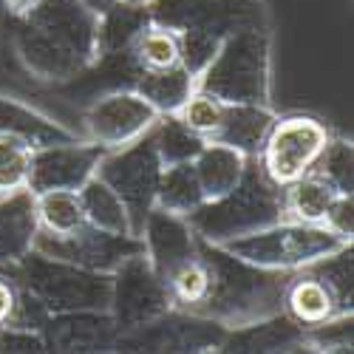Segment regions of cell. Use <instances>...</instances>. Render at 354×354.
Masks as SVG:
<instances>
[{
    "label": "cell",
    "instance_id": "cell-1",
    "mask_svg": "<svg viewBox=\"0 0 354 354\" xmlns=\"http://www.w3.org/2000/svg\"><path fill=\"white\" fill-rule=\"evenodd\" d=\"M100 17L80 0H40L15 15L12 46L28 74L46 82H68L100 60Z\"/></svg>",
    "mask_w": 354,
    "mask_h": 354
},
{
    "label": "cell",
    "instance_id": "cell-2",
    "mask_svg": "<svg viewBox=\"0 0 354 354\" xmlns=\"http://www.w3.org/2000/svg\"><path fill=\"white\" fill-rule=\"evenodd\" d=\"M198 255L210 270V292L204 304L193 312L207 317L224 329H239L247 323L281 315L283 301V272L261 270L230 255L218 244L198 239Z\"/></svg>",
    "mask_w": 354,
    "mask_h": 354
},
{
    "label": "cell",
    "instance_id": "cell-3",
    "mask_svg": "<svg viewBox=\"0 0 354 354\" xmlns=\"http://www.w3.org/2000/svg\"><path fill=\"white\" fill-rule=\"evenodd\" d=\"M281 218H283L281 187L263 176L258 156L250 159V167L239 187L216 201H204L193 216H187L193 232L201 241L210 244L241 239V235L278 224Z\"/></svg>",
    "mask_w": 354,
    "mask_h": 354
},
{
    "label": "cell",
    "instance_id": "cell-4",
    "mask_svg": "<svg viewBox=\"0 0 354 354\" xmlns=\"http://www.w3.org/2000/svg\"><path fill=\"white\" fill-rule=\"evenodd\" d=\"M196 88L227 105H270V35L261 26L227 35Z\"/></svg>",
    "mask_w": 354,
    "mask_h": 354
},
{
    "label": "cell",
    "instance_id": "cell-5",
    "mask_svg": "<svg viewBox=\"0 0 354 354\" xmlns=\"http://www.w3.org/2000/svg\"><path fill=\"white\" fill-rule=\"evenodd\" d=\"M218 247L235 258L252 263V267L272 270V272H295V270H306L312 263L329 258L351 244L340 241L323 224H298V221L281 218L272 227L224 241Z\"/></svg>",
    "mask_w": 354,
    "mask_h": 354
},
{
    "label": "cell",
    "instance_id": "cell-6",
    "mask_svg": "<svg viewBox=\"0 0 354 354\" xmlns=\"http://www.w3.org/2000/svg\"><path fill=\"white\" fill-rule=\"evenodd\" d=\"M15 267H17V281L26 289H32L51 315L80 312V309L111 312L113 278L108 272H94L57 258H46L37 250H32Z\"/></svg>",
    "mask_w": 354,
    "mask_h": 354
},
{
    "label": "cell",
    "instance_id": "cell-7",
    "mask_svg": "<svg viewBox=\"0 0 354 354\" xmlns=\"http://www.w3.org/2000/svg\"><path fill=\"white\" fill-rule=\"evenodd\" d=\"M332 133L315 116H275L258 151V165L272 185L286 187L315 167Z\"/></svg>",
    "mask_w": 354,
    "mask_h": 354
},
{
    "label": "cell",
    "instance_id": "cell-8",
    "mask_svg": "<svg viewBox=\"0 0 354 354\" xmlns=\"http://www.w3.org/2000/svg\"><path fill=\"white\" fill-rule=\"evenodd\" d=\"M162 170L165 167H162V159L156 153V145H153L151 133H145L142 139H136L125 147L108 151L97 167L100 179L125 201L136 235L142 232L147 213L153 210V198H156Z\"/></svg>",
    "mask_w": 354,
    "mask_h": 354
},
{
    "label": "cell",
    "instance_id": "cell-9",
    "mask_svg": "<svg viewBox=\"0 0 354 354\" xmlns=\"http://www.w3.org/2000/svg\"><path fill=\"white\" fill-rule=\"evenodd\" d=\"M113 292H111V315L116 320L120 335L133 332L145 323L162 317L173 309V298L167 283L153 272L145 252L125 258L111 272Z\"/></svg>",
    "mask_w": 354,
    "mask_h": 354
},
{
    "label": "cell",
    "instance_id": "cell-10",
    "mask_svg": "<svg viewBox=\"0 0 354 354\" xmlns=\"http://www.w3.org/2000/svg\"><path fill=\"white\" fill-rule=\"evenodd\" d=\"M159 116L162 113L133 88H113L88 105L82 113V128L88 142L102 145L105 151H116L151 133Z\"/></svg>",
    "mask_w": 354,
    "mask_h": 354
},
{
    "label": "cell",
    "instance_id": "cell-11",
    "mask_svg": "<svg viewBox=\"0 0 354 354\" xmlns=\"http://www.w3.org/2000/svg\"><path fill=\"white\" fill-rule=\"evenodd\" d=\"M35 250L46 258H57V261L74 263V267H82V270L111 275L125 258L145 252V244L136 235H108L85 224L80 232L66 235V239H57V235L37 230Z\"/></svg>",
    "mask_w": 354,
    "mask_h": 354
},
{
    "label": "cell",
    "instance_id": "cell-12",
    "mask_svg": "<svg viewBox=\"0 0 354 354\" xmlns=\"http://www.w3.org/2000/svg\"><path fill=\"white\" fill-rule=\"evenodd\" d=\"M108 151L97 142H54L32 151V173H28V190H80L97 173L102 156Z\"/></svg>",
    "mask_w": 354,
    "mask_h": 354
},
{
    "label": "cell",
    "instance_id": "cell-13",
    "mask_svg": "<svg viewBox=\"0 0 354 354\" xmlns=\"http://www.w3.org/2000/svg\"><path fill=\"white\" fill-rule=\"evenodd\" d=\"M139 239L145 244V255L151 261L153 272L167 283V278L198 255V235L190 221L182 216H170L165 210H151L142 224Z\"/></svg>",
    "mask_w": 354,
    "mask_h": 354
},
{
    "label": "cell",
    "instance_id": "cell-14",
    "mask_svg": "<svg viewBox=\"0 0 354 354\" xmlns=\"http://www.w3.org/2000/svg\"><path fill=\"white\" fill-rule=\"evenodd\" d=\"M40 335L46 340V348L57 351H108L116 346L120 329H116L111 312L80 309L48 315Z\"/></svg>",
    "mask_w": 354,
    "mask_h": 354
},
{
    "label": "cell",
    "instance_id": "cell-15",
    "mask_svg": "<svg viewBox=\"0 0 354 354\" xmlns=\"http://www.w3.org/2000/svg\"><path fill=\"white\" fill-rule=\"evenodd\" d=\"M281 309L286 312L289 320L298 323L301 329H315V326H320V323L343 315L332 289L323 283L312 270H301V275L286 281Z\"/></svg>",
    "mask_w": 354,
    "mask_h": 354
},
{
    "label": "cell",
    "instance_id": "cell-16",
    "mask_svg": "<svg viewBox=\"0 0 354 354\" xmlns=\"http://www.w3.org/2000/svg\"><path fill=\"white\" fill-rule=\"evenodd\" d=\"M250 159L252 156L235 151V147H230V145H221V142H213V139L204 142L198 156L193 159L196 179H198L204 201H216V198H221L230 190L239 187L247 167H250Z\"/></svg>",
    "mask_w": 354,
    "mask_h": 354
},
{
    "label": "cell",
    "instance_id": "cell-17",
    "mask_svg": "<svg viewBox=\"0 0 354 354\" xmlns=\"http://www.w3.org/2000/svg\"><path fill=\"white\" fill-rule=\"evenodd\" d=\"M35 239H37L35 193L23 190L9 198H0V267L23 261L35 250Z\"/></svg>",
    "mask_w": 354,
    "mask_h": 354
},
{
    "label": "cell",
    "instance_id": "cell-18",
    "mask_svg": "<svg viewBox=\"0 0 354 354\" xmlns=\"http://www.w3.org/2000/svg\"><path fill=\"white\" fill-rule=\"evenodd\" d=\"M272 122H275V113L270 105H227L224 122L213 136V142L230 145L247 156H258L263 136H267Z\"/></svg>",
    "mask_w": 354,
    "mask_h": 354
},
{
    "label": "cell",
    "instance_id": "cell-19",
    "mask_svg": "<svg viewBox=\"0 0 354 354\" xmlns=\"http://www.w3.org/2000/svg\"><path fill=\"white\" fill-rule=\"evenodd\" d=\"M306 343V332L286 315H272L247 326H239L230 337H224L221 348L232 351H278V348H295Z\"/></svg>",
    "mask_w": 354,
    "mask_h": 354
},
{
    "label": "cell",
    "instance_id": "cell-20",
    "mask_svg": "<svg viewBox=\"0 0 354 354\" xmlns=\"http://www.w3.org/2000/svg\"><path fill=\"white\" fill-rule=\"evenodd\" d=\"M77 193H80V201H82V213H85L88 227L108 232V235H136L125 201L116 196L97 173Z\"/></svg>",
    "mask_w": 354,
    "mask_h": 354
},
{
    "label": "cell",
    "instance_id": "cell-21",
    "mask_svg": "<svg viewBox=\"0 0 354 354\" xmlns=\"http://www.w3.org/2000/svg\"><path fill=\"white\" fill-rule=\"evenodd\" d=\"M0 133H12L23 142H28L37 151V147L54 145V142H71L77 139L68 128L51 122L48 116H43L40 111L28 108L17 100H6L0 97Z\"/></svg>",
    "mask_w": 354,
    "mask_h": 354
},
{
    "label": "cell",
    "instance_id": "cell-22",
    "mask_svg": "<svg viewBox=\"0 0 354 354\" xmlns=\"http://www.w3.org/2000/svg\"><path fill=\"white\" fill-rule=\"evenodd\" d=\"M337 190L323 182L317 173H306L292 185L281 187V204H283V221H298V224H323L329 204L335 201Z\"/></svg>",
    "mask_w": 354,
    "mask_h": 354
},
{
    "label": "cell",
    "instance_id": "cell-23",
    "mask_svg": "<svg viewBox=\"0 0 354 354\" xmlns=\"http://www.w3.org/2000/svg\"><path fill=\"white\" fill-rule=\"evenodd\" d=\"M133 91H139L147 102H151L162 116L176 113L182 102L196 91V77L179 63L167 71H139L131 82Z\"/></svg>",
    "mask_w": 354,
    "mask_h": 354
},
{
    "label": "cell",
    "instance_id": "cell-24",
    "mask_svg": "<svg viewBox=\"0 0 354 354\" xmlns=\"http://www.w3.org/2000/svg\"><path fill=\"white\" fill-rule=\"evenodd\" d=\"M201 204H204V196H201V187H198V179H196L193 162L170 165V167L162 170L156 198H153L156 210L187 218L201 207Z\"/></svg>",
    "mask_w": 354,
    "mask_h": 354
},
{
    "label": "cell",
    "instance_id": "cell-25",
    "mask_svg": "<svg viewBox=\"0 0 354 354\" xmlns=\"http://www.w3.org/2000/svg\"><path fill=\"white\" fill-rule=\"evenodd\" d=\"M35 216H37V230L48 232V235H57V239L74 235L88 224L77 190L35 193Z\"/></svg>",
    "mask_w": 354,
    "mask_h": 354
},
{
    "label": "cell",
    "instance_id": "cell-26",
    "mask_svg": "<svg viewBox=\"0 0 354 354\" xmlns=\"http://www.w3.org/2000/svg\"><path fill=\"white\" fill-rule=\"evenodd\" d=\"M151 23L147 6H128V3H113L105 15H100V57L111 54H128L133 40L142 35V28Z\"/></svg>",
    "mask_w": 354,
    "mask_h": 354
},
{
    "label": "cell",
    "instance_id": "cell-27",
    "mask_svg": "<svg viewBox=\"0 0 354 354\" xmlns=\"http://www.w3.org/2000/svg\"><path fill=\"white\" fill-rule=\"evenodd\" d=\"M131 60L139 71H167L173 66L182 63V43H179V32L162 26V23H147L142 28V35L133 40L131 46Z\"/></svg>",
    "mask_w": 354,
    "mask_h": 354
},
{
    "label": "cell",
    "instance_id": "cell-28",
    "mask_svg": "<svg viewBox=\"0 0 354 354\" xmlns=\"http://www.w3.org/2000/svg\"><path fill=\"white\" fill-rule=\"evenodd\" d=\"M151 136H153V145H156V153L162 159V167L193 162L198 156V151L204 147V142H207V139L196 136L193 131H187L173 113L159 116V122L153 125Z\"/></svg>",
    "mask_w": 354,
    "mask_h": 354
},
{
    "label": "cell",
    "instance_id": "cell-29",
    "mask_svg": "<svg viewBox=\"0 0 354 354\" xmlns=\"http://www.w3.org/2000/svg\"><path fill=\"white\" fill-rule=\"evenodd\" d=\"M32 151L35 147L12 136L0 133V198L28 190V173H32Z\"/></svg>",
    "mask_w": 354,
    "mask_h": 354
},
{
    "label": "cell",
    "instance_id": "cell-30",
    "mask_svg": "<svg viewBox=\"0 0 354 354\" xmlns=\"http://www.w3.org/2000/svg\"><path fill=\"white\" fill-rule=\"evenodd\" d=\"M167 289H170L173 306L193 315L210 292V270H207V263H204V258L196 255L187 263H182V267L167 278Z\"/></svg>",
    "mask_w": 354,
    "mask_h": 354
},
{
    "label": "cell",
    "instance_id": "cell-31",
    "mask_svg": "<svg viewBox=\"0 0 354 354\" xmlns=\"http://www.w3.org/2000/svg\"><path fill=\"white\" fill-rule=\"evenodd\" d=\"M224 111H227V102H221L218 97L207 94V91H196L182 102V108L176 111L173 116L179 120L187 131H193L196 136L201 139H213L224 122Z\"/></svg>",
    "mask_w": 354,
    "mask_h": 354
},
{
    "label": "cell",
    "instance_id": "cell-32",
    "mask_svg": "<svg viewBox=\"0 0 354 354\" xmlns=\"http://www.w3.org/2000/svg\"><path fill=\"white\" fill-rule=\"evenodd\" d=\"M312 173H317L323 182H329L337 193L354 190V147L348 139H329L323 153L317 156Z\"/></svg>",
    "mask_w": 354,
    "mask_h": 354
},
{
    "label": "cell",
    "instance_id": "cell-33",
    "mask_svg": "<svg viewBox=\"0 0 354 354\" xmlns=\"http://www.w3.org/2000/svg\"><path fill=\"white\" fill-rule=\"evenodd\" d=\"M312 270L323 283H326L335 295V301L340 306L343 315H351V298H354V283H351V275H354V261H351V247L323 258L317 263H312Z\"/></svg>",
    "mask_w": 354,
    "mask_h": 354
},
{
    "label": "cell",
    "instance_id": "cell-34",
    "mask_svg": "<svg viewBox=\"0 0 354 354\" xmlns=\"http://www.w3.org/2000/svg\"><path fill=\"white\" fill-rule=\"evenodd\" d=\"M221 35L213 32H201V28H185L179 32V43H182V66L198 77L204 68L210 66V60L216 57L218 46H221Z\"/></svg>",
    "mask_w": 354,
    "mask_h": 354
},
{
    "label": "cell",
    "instance_id": "cell-35",
    "mask_svg": "<svg viewBox=\"0 0 354 354\" xmlns=\"http://www.w3.org/2000/svg\"><path fill=\"white\" fill-rule=\"evenodd\" d=\"M323 227H326L332 235H337L340 241L351 244V239H354V201H351V193H337L335 196L326 216H323Z\"/></svg>",
    "mask_w": 354,
    "mask_h": 354
},
{
    "label": "cell",
    "instance_id": "cell-36",
    "mask_svg": "<svg viewBox=\"0 0 354 354\" xmlns=\"http://www.w3.org/2000/svg\"><path fill=\"white\" fill-rule=\"evenodd\" d=\"M0 351H46V340L32 329L0 326Z\"/></svg>",
    "mask_w": 354,
    "mask_h": 354
},
{
    "label": "cell",
    "instance_id": "cell-37",
    "mask_svg": "<svg viewBox=\"0 0 354 354\" xmlns=\"http://www.w3.org/2000/svg\"><path fill=\"white\" fill-rule=\"evenodd\" d=\"M17 292H20V286L15 283V278L0 275V326H6L12 320L15 306H17Z\"/></svg>",
    "mask_w": 354,
    "mask_h": 354
},
{
    "label": "cell",
    "instance_id": "cell-38",
    "mask_svg": "<svg viewBox=\"0 0 354 354\" xmlns=\"http://www.w3.org/2000/svg\"><path fill=\"white\" fill-rule=\"evenodd\" d=\"M40 3V0H6V6L12 15H26L28 9H35Z\"/></svg>",
    "mask_w": 354,
    "mask_h": 354
},
{
    "label": "cell",
    "instance_id": "cell-39",
    "mask_svg": "<svg viewBox=\"0 0 354 354\" xmlns=\"http://www.w3.org/2000/svg\"><path fill=\"white\" fill-rule=\"evenodd\" d=\"M80 3H82V6H88V9H91V12L100 17V15H105V12L116 3V0H80Z\"/></svg>",
    "mask_w": 354,
    "mask_h": 354
},
{
    "label": "cell",
    "instance_id": "cell-40",
    "mask_svg": "<svg viewBox=\"0 0 354 354\" xmlns=\"http://www.w3.org/2000/svg\"><path fill=\"white\" fill-rule=\"evenodd\" d=\"M116 3H128V6H151L153 0H116Z\"/></svg>",
    "mask_w": 354,
    "mask_h": 354
}]
</instances>
